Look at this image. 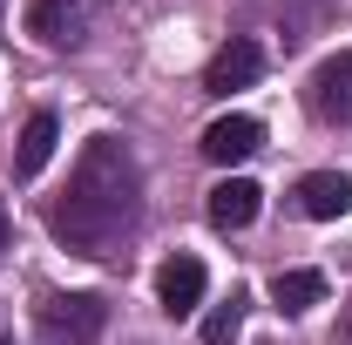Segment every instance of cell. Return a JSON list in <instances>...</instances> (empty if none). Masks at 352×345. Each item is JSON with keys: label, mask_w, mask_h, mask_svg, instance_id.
I'll return each mask as SVG.
<instances>
[{"label": "cell", "mask_w": 352, "mask_h": 345, "mask_svg": "<svg viewBox=\"0 0 352 345\" xmlns=\"http://www.w3.org/2000/svg\"><path fill=\"white\" fill-rule=\"evenodd\" d=\"M142 223V163L129 156V142L116 135H88L68 190L47 203V230L54 244L82 251V258H116Z\"/></svg>", "instance_id": "obj_1"}, {"label": "cell", "mask_w": 352, "mask_h": 345, "mask_svg": "<svg viewBox=\"0 0 352 345\" xmlns=\"http://www.w3.org/2000/svg\"><path fill=\"white\" fill-rule=\"evenodd\" d=\"M109 325V298L95 291H47L34 304V345H95Z\"/></svg>", "instance_id": "obj_2"}, {"label": "cell", "mask_w": 352, "mask_h": 345, "mask_svg": "<svg viewBox=\"0 0 352 345\" xmlns=\"http://www.w3.org/2000/svg\"><path fill=\"white\" fill-rule=\"evenodd\" d=\"M28 34L54 54H68V47H82L95 34V0H34L28 7Z\"/></svg>", "instance_id": "obj_3"}, {"label": "cell", "mask_w": 352, "mask_h": 345, "mask_svg": "<svg viewBox=\"0 0 352 345\" xmlns=\"http://www.w3.org/2000/svg\"><path fill=\"white\" fill-rule=\"evenodd\" d=\"M305 102H311V115H318V122H352V47L325 54V61L311 68Z\"/></svg>", "instance_id": "obj_4"}, {"label": "cell", "mask_w": 352, "mask_h": 345, "mask_svg": "<svg viewBox=\"0 0 352 345\" xmlns=\"http://www.w3.org/2000/svg\"><path fill=\"white\" fill-rule=\"evenodd\" d=\"M217 170H230V163H244V156H258L264 149V122L258 115H217L210 129H204V142H197Z\"/></svg>", "instance_id": "obj_5"}, {"label": "cell", "mask_w": 352, "mask_h": 345, "mask_svg": "<svg viewBox=\"0 0 352 345\" xmlns=\"http://www.w3.org/2000/svg\"><path fill=\"white\" fill-rule=\"evenodd\" d=\"M258 75H264V47L237 34V41H223L217 54H210V68H204V88H210V95H237V88H251Z\"/></svg>", "instance_id": "obj_6"}, {"label": "cell", "mask_w": 352, "mask_h": 345, "mask_svg": "<svg viewBox=\"0 0 352 345\" xmlns=\"http://www.w3.org/2000/svg\"><path fill=\"white\" fill-rule=\"evenodd\" d=\"M298 216H311V223H339V216L352 210V176L346 170H311L298 176Z\"/></svg>", "instance_id": "obj_7"}, {"label": "cell", "mask_w": 352, "mask_h": 345, "mask_svg": "<svg viewBox=\"0 0 352 345\" xmlns=\"http://www.w3.org/2000/svg\"><path fill=\"white\" fill-rule=\"evenodd\" d=\"M197 298H204V264L190 258V251H176V258L156 271V304H163L170 318H190Z\"/></svg>", "instance_id": "obj_8"}, {"label": "cell", "mask_w": 352, "mask_h": 345, "mask_svg": "<svg viewBox=\"0 0 352 345\" xmlns=\"http://www.w3.org/2000/svg\"><path fill=\"white\" fill-rule=\"evenodd\" d=\"M258 203H264V190L251 183V176H223L217 190H210V223L217 230H251V216H258Z\"/></svg>", "instance_id": "obj_9"}, {"label": "cell", "mask_w": 352, "mask_h": 345, "mask_svg": "<svg viewBox=\"0 0 352 345\" xmlns=\"http://www.w3.org/2000/svg\"><path fill=\"white\" fill-rule=\"evenodd\" d=\"M54 142H61V122H54L47 109H34L28 129H21V149H14V176H41L47 156H54Z\"/></svg>", "instance_id": "obj_10"}, {"label": "cell", "mask_w": 352, "mask_h": 345, "mask_svg": "<svg viewBox=\"0 0 352 345\" xmlns=\"http://www.w3.org/2000/svg\"><path fill=\"white\" fill-rule=\"evenodd\" d=\"M271 304L285 318H305L311 304H325V271H278L271 278Z\"/></svg>", "instance_id": "obj_11"}, {"label": "cell", "mask_w": 352, "mask_h": 345, "mask_svg": "<svg viewBox=\"0 0 352 345\" xmlns=\"http://www.w3.org/2000/svg\"><path fill=\"white\" fill-rule=\"evenodd\" d=\"M244 304H251L244 291H230V298L204 318V345H237V332H244Z\"/></svg>", "instance_id": "obj_12"}, {"label": "cell", "mask_w": 352, "mask_h": 345, "mask_svg": "<svg viewBox=\"0 0 352 345\" xmlns=\"http://www.w3.org/2000/svg\"><path fill=\"white\" fill-rule=\"evenodd\" d=\"M332 345H352V304L339 311V325H332Z\"/></svg>", "instance_id": "obj_13"}, {"label": "cell", "mask_w": 352, "mask_h": 345, "mask_svg": "<svg viewBox=\"0 0 352 345\" xmlns=\"http://www.w3.org/2000/svg\"><path fill=\"white\" fill-rule=\"evenodd\" d=\"M0 251H7V203H0Z\"/></svg>", "instance_id": "obj_14"}, {"label": "cell", "mask_w": 352, "mask_h": 345, "mask_svg": "<svg viewBox=\"0 0 352 345\" xmlns=\"http://www.w3.org/2000/svg\"><path fill=\"white\" fill-rule=\"evenodd\" d=\"M0 345H7V339H0Z\"/></svg>", "instance_id": "obj_15"}]
</instances>
